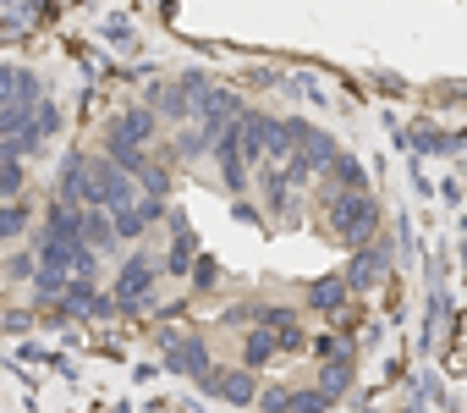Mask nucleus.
<instances>
[{
    "label": "nucleus",
    "instance_id": "6e6552de",
    "mask_svg": "<svg viewBox=\"0 0 467 413\" xmlns=\"http://www.w3.org/2000/svg\"><path fill=\"white\" fill-rule=\"evenodd\" d=\"M214 397H225V402H254V364L248 369H225V375H214V386H209Z\"/></svg>",
    "mask_w": 467,
    "mask_h": 413
},
{
    "label": "nucleus",
    "instance_id": "4468645a",
    "mask_svg": "<svg viewBox=\"0 0 467 413\" xmlns=\"http://www.w3.org/2000/svg\"><path fill=\"white\" fill-rule=\"evenodd\" d=\"M275 347H281V342H275L270 331H254V336L243 342V364H254V369H259V364H265V358H270Z\"/></svg>",
    "mask_w": 467,
    "mask_h": 413
},
{
    "label": "nucleus",
    "instance_id": "2eb2a0df",
    "mask_svg": "<svg viewBox=\"0 0 467 413\" xmlns=\"http://www.w3.org/2000/svg\"><path fill=\"white\" fill-rule=\"evenodd\" d=\"M330 402H336V397H330L325 386H314V391H292V408H297V413H325Z\"/></svg>",
    "mask_w": 467,
    "mask_h": 413
},
{
    "label": "nucleus",
    "instance_id": "f03ea898",
    "mask_svg": "<svg viewBox=\"0 0 467 413\" xmlns=\"http://www.w3.org/2000/svg\"><path fill=\"white\" fill-rule=\"evenodd\" d=\"M165 369H176V375H192L203 391L214 386V369H209V347H203L198 336H165Z\"/></svg>",
    "mask_w": 467,
    "mask_h": 413
},
{
    "label": "nucleus",
    "instance_id": "f3484780",
    "mask_svg": "<svg viewBox=\"0 0 467 413\" xmlns=\"http://www.w3.org/2000/svg\"><path fill=\"white\" fill-rule=\"evenodd\" d=\"M192 281H198V287H214V281H220V265H214L209 254H203V259H192Z\"/></svg>",
    "mask_w": 467,
    "mask_h": 413
},
{
    "label": "nucleus",
    "instance_id": "7ed1b4c3",
    "mask_svg": "<svg viewBox=\"0 0 467 413\" xmlns=\"http://www.w3.org/2000/svg\"><path fill=\"white\" fill-rule=\"evenodd\" d=\"M154 292V259H132V265H121V276H116V303L121 309H138L143 298Z\"/></svg>",
    "mask_w": 467,
    "mask_h": 413
},
{
    "label": "nucleus",
    "instance_id": "dca6fc26",
    "mask_svg": "<svg viewBox=\"0 0 467 413\" xmlns=\"http://www.w3.org/2000/svg\"><path fill=\"white\" fill-rule=\"evenodd\" d=\"M138 182H143V193H149V198H165V187H171V176H165L160 165H149V171H143Z\"/></svg>",
    "mask_w": 467,
    "mask_h": 413
},
{
    "label": "nucleus",
    "instance_id": "6ab92c4d",
    "mask_svg": "<svg viewBox=\"0 0 467 413\" xmlns=\"http://www.w3.org/2000/svg\"><path fill=\"white\" fill-rule=\"evenodd\" d=\"M17 78H23V67H0V100L17 94Z\"/></svg>",
    "mask_w": 467,
    "mask_h": 413
},
{
    "label": "nucleus",
    "instance_id": "39448f33",
    "mask_svg": "<svg viewBox=\"0 0 467 413\" xmlns=\"http://www.w3.org/2000/svg\"><path fill=\"white\" fill-rule=\"evenodd\" d=\"M385 276H390V254H385V249H358L352 265H347V281H352L358 292H374Z\"/></svg>",
    "mask_w": 467,
    "mask_h": 413
},
{
    "label": "nucleus",
    "instance_id": "aec40b11",
    "mask_svg": "<svg viewBox=\"0 0 467 413\" xmlns=\"http://www.w3.org/2000/svg\"><path fill=\"white\" fill-rule=\"evenodd\" d=\"M259 402H265V408H292V391H281V386H270V391H265Z\"/></svg>",
    "mask_w": 467,
    "mask_h": 413
},
{
    "label": "nucleus",
    "instance_id": "f8f14e48",
    "mask_svg": "<svg viewBox=\"0 0 467 413\" xmlns=\"http://www.w3.org/2000/svg\"><path fill=\"white\" fill-rule=\"evenodd\" d=\"M154 105H160L171 122H182V116H192V111H198V105H187V100H182V89H176V83H160V89H154Z\"/></svg>",
    "mask_w": 467,
    "mask_h": 413
},
{
    "label": "nucleus",
    "instance_id": "ddd939ff",
    "mask_svg": "<svg viewBox=\"0 0 467 413\" xmlns=\"http://www.w3.org/2000/svg\"><path fill=\"white\" fill-rule=\"evenodd\" d=\"M23 227H28V204L6 198L0 204V238H23Z\"/></svg>",
    "mask_w": 467,
    "mask_h": 413
},
{
    "label": "nucleus",
    "instance_id": "20e7f679",
    "mask_svg": "<svg viewBox=\"0 0 467 413\" xmlns=\"http://www.w3.org/2000/svg\"><path fill=\"white\" fill-rule=\"evenodd\" d=\"M214 160H220L225 182L237 187V193L248 187V165H243V160H248V149H243V127H225V132L214 138Z\"/></svg>",
    "mask_w": 467,
    "mask_h": 413
},
{
    "label": "nucleus",
    "instance_id": "a211bd4d",
    "mask_svg": "<svg viewBox=\"0 0 467 413\" xmlns=\"http://www.w3.org/2000/svg\"><path fill=\"white\" fill-rule=\"evenodd\" d=\"M34 127H39V132H45V138H50V132H56V127H61V111H56V105H50V100H39V122H34Z\"/></svg>",
    "mask_w": 467,
    "mask_h": 413
},
{
    "label": "nucleus",
    "instance_id": "423d86ee",
    "mask_svg": "<svg viewBox=\"0 0 467 413\" xmlns=\"http://www.w3.org/2000/svg\"><path fill=\"white\" fill-rule=\"evenodd\" d=\"M292 143L303 149V160L308 165H330L341 149H336V138L330 132H319V127H308V122H292Z\"/></svg>",
    "mask_w": 467,
    "mask_h": 413
},
{
    "label": "nucleus",
    "instance_id": "412c9836",
    "mask_svg": "<svg viewBox=\"0 0 467 413\" xmlns=\"http://www.w3.org/2000/svg\"><path fill=\"white\" fill-rule=\"evenodd\" d=\"M6 270H12V276H17V281H23V276H28V270H34V254H17V259H12V265H6Z\"/></svg>",
    "mask_w": 467,
    "mask_h": 413
},
{
    "label": "nucleus",
    "instance_id": "f257e3e1",
    "mask_svg": "<svg viewBox=\"0 0 467 413\" xmlns=\"http://www.w3.org/2000/svg\"><path fill=\"white\" fill-rule=\"evenodd\" d=\"M330 227H336L352 249H363V243L374 238V227H379V204H374L368 193H341V198L330 204Z\"/></svg>",
    "mask_w": 467,
    "mask_h": 413
},
{
    "label": "nucleus",
    "instance_id": "1a4fd4ad",
    "mask_svg": "<svg viewBox=\"0 0 467 413\" xmlns=\"http://www.w3.org/2000/svg\"><path fill=\"white\" fill-rule=\"evenodd\" d=\"M347 292H352V281H347V276H319V281L308 287V303L330 314V309H341V303H347Z\"/></svg>",
    "mask_w": 467,
    "mask_h": 413
},
{
    "label": "nucleus",
    "instance_id": "9b49d317",
    "mask_svg": "<svg viewBox=\"0 0 467 413\" xmlns=\"http://www.w3.org/2000/svg\"><path fill=\"white\" fill-rule=\"evenodd\" d=\"M165 276H192V232H187L182 216H176V249L165 259Z\"/></svg>",
    "mask_w": 467,
    "mask_h": 413
},
{
    "label": "nucleus",
    "instance_id": "9d476101",
    "mask_svg": "<svg viewBox=\"0 0 467 413\" xmlns=\"http://www.w3.org/2000/svg\"><path fill=\"white\" fill-rule=\"evenodd\" d=\"M330 176L341 182V193H368V171H363L352 154H336V160H330Z\"/></svg>",
    "mask_w": 467,
    "mask_h": 413
},
{
    "label": "nucleus",
    "instance_id": "0eeeda50",
    "mask_svg": "<svg viewBox=\"0 0 467 413\" xmlns=\"http://www.w3.org/2000/svg\"><path fill=\"white\" fill-rule=\"evenodd\" d=\"M110 138H121V143H149V138H154V111H143V105L121 111L116 127H110Z\"/></svg>",
    "mask_w": 467,
    "mask_h": 413
}]
</instances>
